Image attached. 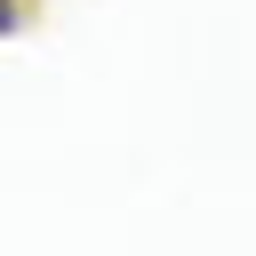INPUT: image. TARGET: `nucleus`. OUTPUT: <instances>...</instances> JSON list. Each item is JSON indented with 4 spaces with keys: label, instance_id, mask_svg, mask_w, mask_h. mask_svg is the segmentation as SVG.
<instances>
[{
    "label": "nucleus",
    "instance_id": "1",
    "mask_svg": "<svg viewBox=\"0 0 256 256\" xmlns=\"http://www.w3.org/2000/svg\"><path fill=\"white\" fill-rule=\"evenodd\" d=\"M24 24H32V0H0V40H16Z\"/></svg>",
    "mask_w": 256,
    "mask_h": 256
}]
</instances>
